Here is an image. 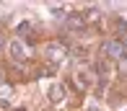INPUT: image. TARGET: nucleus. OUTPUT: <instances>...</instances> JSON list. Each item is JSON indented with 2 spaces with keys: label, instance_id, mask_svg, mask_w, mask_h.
Here are the masks:
<instances>
[{
  "label": "nucleus",
  "instance_id": "1",
  "mask_svg": "<svg viewBox=\"0 0 127 111\" xmlns=\"http://www.w3.org/2000/svg\"><path fill=\"white\" fill-rule=\"evenodd\" d=\"M104 52H106L109 57H122V54H125V42L114 39V42H109L106 46H104Z\"/></svg>",
  "mask_w": 127,
  "mask_h": 111
}]
</instances>
